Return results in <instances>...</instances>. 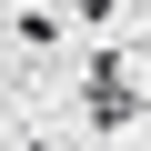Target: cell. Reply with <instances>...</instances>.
I'll return each mask as SVG.
<instances>
[{
    "label": "cell",
    "mask_w": 151,
    "mask_h": 151,
    "mask_svg": "<svg viewBox=\"0 0 151 151\" xmlns=\"http://www.w3.org/2000/svg\"><path fill=\"white\" fill-rule=\"evenodd\" d=\"M131 111H141V70H131V50H101V60H91V121L121 131Z\"/></svg>",
    "instance_id": "1"
},
{
    "label": "cell",
    "mask_w": 151,
    "mask_h": 151,
    "mask_svg": "<svg viewBox=\"0 0 151 151\" xmlns=\"http://www.w3.org/2000/svg\"><path fill=\"white\" fill-rule=\"evenodd\" d=\"M30 151H50V141H30Z\"/></svg>",
    "instance_id": "2"
}]
</instances>
